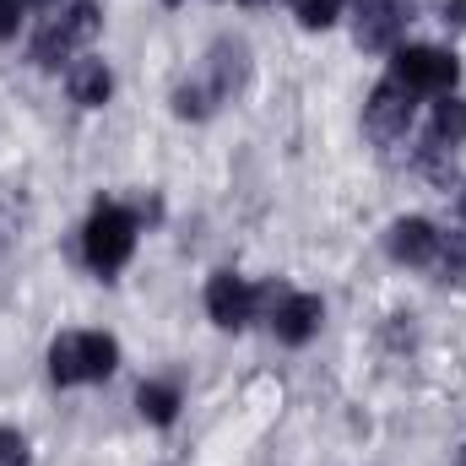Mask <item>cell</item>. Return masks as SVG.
<instances>
[{"label":"cell","mask_w":466,"mask_h":466,"mask_svg":"<svg viewBox=\"0 0 466 466\" xmlns=\"http://www.w3.org/2000/svg\"><path fill=\"white\" fill-rule=\"evenodd\" d=\"M66 87H71V104H82V109H104L109 93H115V71H109L104 60H76V66L66 71Z\"/></svg>","instance_id":"30bf717a"},{"label":"cell","mask_w":466,"mask_h":466,"mask_svg":"<svg viewBox=\"0 0 466 466\" xmlns=\"http://www.w3.org/2000/svg\"><path fill=\"white\" fill-rule=\"evenodd\" d=\"M168 5H179V0H168Z\"/></svg>","instance_id":"d6986e66"},{"label":"cell","mask_w":466,"mask_h":466,"mask_svg":"<svg viewBox=\"0 0 466 466\" xmlns=\"http://www.w3.org/2000/svg\"><path fill=\"white\" fill-rule=\"evenodd\" d=\"M390 76L407 93H451L456 76H461V60L445 55V49H429V44H407V49H396Z\"/></svg>","instance_id":"277c9868"},{"label":"cell","mask_w":466,"mask_h":466,"mask_svg":"<svg viewBox=\"0 0 466 466\" xmlns=\"http://www.w3.org/2000/svg\"><path fill=\"white\" fill-rule=\"evenodd\" d=\"M136 407H141V418H152V423H174V418H179V390H174V385H141V390H136Z\"/></svg>","instance_id":"4fadbf2b"},{"label":"cell","mask_w":466,"mask_h":466,"mask_svg":"<svg viewBox=\"0 0 466 466\" xmlns=\"http://www.w3.org/2000/svg\"><path fill=\"white\" fill-rule=\"evenodd\" d=\"M407 22V5L401 0H358V22H352V38L363 49H390L396 33Z\"/></svg>","instance_id":"ba28073f"},{"label":"cell","mask_w":466,"mask_h":466,"mask_svg":"<svg viewBox=\"0 0 466 466\" xmlns=\"http://www.w3.org/2000/svg\"><path fill=\"white\" fill-rule=\"evenodd\" d=\"M461 218H466V190H461Z\"/></svg>","instance_id":"ac0fdd59"},{"label":"cell","mask_w":466,"mask_h":466,"mask_svg":"<svg viewBox=\"0 0 466 466\" xmlns=\"http://www.w3.org/2000/svg\"><path fill=\"white\" fill-rule=\"evenodd\" d=\"M288 5H293V16H299L304 27H331L337 11H342V0H288Z\"/></svg>","instance_id":"5bb4252c"},{"label":"cell","mask_w":466,"mask_h":466,"mask_svg":"<svg viewBox=\"0 0 466 466\" xmlns=\"http://www.w3.org/2000/svg\"><path fill=\"white\" fill-rule=\"evenodd\" d=\"M320 299L315 293H282L277 299V309H271V331H277V342H288V348H299V342H309L315 331H320Z\"/></svg>","instance_id":"52a82bcc"},{"label":"cell","mask_w":466,"mask_h":466,"mask_svg":"<svg viewBox=\"0 0 466 466\" xmlns=\"http://www.w3.org/2000/svg\"><path fill=\"white\" fill-rule=\"evenodd\" d=\"M0 466H27V440L16 429H0Z\"/></svg>","instance_id":"9a60e30c"},{"label":"cell","mask_w":466,"mask_h":466,"mask_svg":"<svg viewBox=\"0 0 466 466\" xmlns=\"http://www.w3.org/2000/svg\"><path fill=\"white\" fill-rule=\"evenodd\" d=\"M429 141H434V147H461L466 141V104L456 93H445V98L434 104V130H429Z\"/></svg>","instance_id":"7c38bea8"},{"label":"cell","mask_w":466,"mask_h":466,"mask_svg":"<svg viewBox=\"0 0 466 466\" xmlns=\"http://www.w3.org/2000/svg\"><path fill=\"white\" fill-rule=\"evenodd\" d=\"M412 98H418V93H407L396 76H385V82L369 93V104H363V130H369L380 147L401 141V136L412 130Z\"/></svg>","instance_id":"5b68a950"},{"label":"cell","mask_w":466,"mask_h":466,"mask_svg":"<svg viewBox=\"0 0 466 466\" xmlns=\"http://www.w3.org/2000/svg\"><path fill=\"white\" fill-rule=\"evenodd\" d=\"M260 288H249L244 277H233V271H218L212 282H207V315L223 326V331H244L249 320H255V309H260Z\"/></svg>","instance_id":"8992f818"},{"label":"cell","mask_w":466,"mask_h":466,"mask_svg":"<svg viewBox=\"0 0 466 466\" xmlns=\"http://www.w3.org/2000/svg\"><path fill=\"white\" fill-rule=\"evenodd\" d=\"M440 16H445L451 27H466V0H440Z\"/></svg>","instance_id":"e0dca14e"},{"label":"cell","mask_w":466,"mask_h":466,"mask_svg":"<svg viewBox=\"0 0 466 466\" xmlns=\"http://www.w3.org/2000/svg\"><path fill=\"white\" fill-rule=\"evenodd\" d=\"M98 27H104V11H98L93 0H76L71 11H60V16L33 38V60H38L44 71H60L82 44H93V38H98Z\"/></svg>","instance_id":"7a4b0ae2"},{"label":"cell","mask_w":466,"mask_h":466,"mask_svg":"<svg viewBox=\"0 0 466 466\" xmlns=\"http://www.w3.org/2000/svg\"><path fill=\"white\" fill-rule=\"evenodd\" d=\"M22 11H27V0H0V38H16Z\"/></svg>","instance_id":"2e32d148"},{"label":"cell","mask_w":466,"mask_h":466,"mask_svg":"<svg viewBox=\"0 0 466 466\" xmlns=\"http://www.w3.org/2000/svg\"><path fill=\"white\" fill-rule=\"evenodd\" d=\"M244 76H249V66H244V44H218L212 49V98L223 104V98H233L238 87H244Z\"/></svg>","instance_id":"8fae6325"},{"label":"cell","mask_w":466,"mask_h":466,"mask_svg":"<svg viewBox=\"0 0 466 466\" xmlns=\"http://www.w3.org/2000/svg\"><path fill=\"white\" fill-rule=\"evenodd\" d=\"M130 249H136V218L125 212V207H98L93 218H87V228H82V255H87V266L93 271H119L125 260H130Z\"/></svg>","instance_id":"3957f363"},{"label":"cell","mask_w":466,"mask_h":466,"mask_svg":"<svg viewBox=\"0 0 466 466\" xmlns=\"http://www.w3.org/2000/svg\"><path fill=\"white\" fill-rule=\"evenodd\" d=\"M440 249H445V233L434 228L429 218H401V223L390 228V255H396L401 266H434Z\"/></svg>","instance_id":"9c48e42d"},{"label":"cell","mask_w":466,"mask_h":466,"mask_svg":"<svg viewBox=\"0 0 466 466\" xmlns=\"http://www.w3.org/2000/svg\"><path fill=\"white\" fill-rule=\"evenodd\" d=\"M115 369H119V348H115V337H104V331H66V337H55V348H49V374H55V385L109 380Z\"/></svg>","instance_id":"6da1fadb"}]
</instances>
